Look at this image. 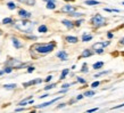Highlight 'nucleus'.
<instances>
[{"instance_id": "obj_1", "label": "nucleus", "mask_w": 124, "mask_h": 113, "mask_svg": "<svg viewBox=\"0 0 124 113\" xmlns=\"http://www.w3.org/2000/svg\"><path fill=\"white\" fill-rule=\"evenodd\" d=\"M15 26L17 27L19 31L24 32V33H31V32L33 31L34 23L30 22V21H26V19H23V21H21V22L16 23Z\"/></svg>"}, {"instance_id": "obj_2", "label": "nucleus", "mask_w": 124, "mask_h": 113, "mask_svg": "<svg viewBox=\"0 0 124 113\" xmlns=\"http://www.w3.org/2000/svg\"><path fill=\"white\" fill-rule=\"evenodd\" d=\"M37 52L40 54H48L55 49V43H46V45H37L35 46Z\"/></svg>"}, {"instance_id": "obj_3", "label": "nucleus", "mask_w": 124, "mask_h": 113, "mask_svg": "<svg viewBox=\"0 0 124 113\" xmlns=\"http://www.w3.org/2000/svg\"><path fill=\"white\" fill-rule=\"evenodd\" d=\"M91 24H92L94 27H101L106 24V19H105V17H102L100 14H97V15H94L93 17L91 18Z\"/></svg>"}, {"instance_id": "obj_4", "label": "nucleus", "mask_w": 124, "mask_h": 113, "mask_svg": "<svg viewBox=\"0 0 124 113\" xmlns=\"http://www.w3.org/2000/svg\"><path fill=\"white\" fill-rule=\"evenodd\" d=\"M108 45H109V41H107V42H97V43H94L93 45L92 48L96 50V53L97 54H101L102 52H104V48L107 47Z\"/></svg>"}, {"instance_id": "obj_5", "label": "nucleus", "mask_w": 124, "mask_h": 113, "mask_svg": "<svg viewBox=\"0 0 124 113\" xmlns=\"http://www.w3.org/2000/svg\"><path fill=\"white\" fill-rule=\"evenodd\" d=\"M18 15H19V17H22L23 19H29L31 17V13L30 11H26L25 9H19Z\"/></svg>"}, {"instance_id": "obj_6", "label": "nucleus", "mask_w": 124, "mask_h": 113, "mask_svg": "<svg viewBox=\"0 0 124 113\" xmlns=\"http://www.w3.org/2000/svg\"><path fill=\"white\" fill-rule=\"evenodd\" d=\"M62 11L71 14V13H73V11H75V7H73V6H71V5H65L64 7L62 8Z\"/></svg>"}, {"instance_id": "obj_7", "label": "nucleus", "mask_w": 124, "mask_h": 113, "mask_svg": "<svg viewBox=\"0 0 124 113\" xmlns=\"http://www.w3.org/2000/svg\"><path fill=\"white\" fill-rule=\"evenodd\" d=\"M63 97V96H59V97L55 98V99H53V101H50V102H47V103H43V104H41V105H38V109H43V107H47V106H49L50 104H53V103L57 102L58 99H60V98Z\"/></svg>"}, {"instance_id": "obj_8", "label": "nucleus", "mask_w": 124, "mask_h": 113, "mask_svg": "<svg viewBox=\"0 0 124 113\" xmlns=\"http://www.w3.org/2000/svg\"><path fill=\"white\" fill-rule=\"evenodd\" d=\"M57 57H59V60H62V61H66L68 55L65 50H62V52H58V53H57Z\"/></svg>"}, {"instance_id": "obj_9", "label": "nucleus", "mask_w": 124, "mask_h": 113, "mask_svg": "<svg viewBox=\"0 0 124 113\" xmlns=\"http://www.w3.org/2000/svg\"><path fill=\"white\" fill-rule=\"evenodd\" d=\"M8 64H10L11 68H21L22 64H21V62H18L17 60H13L10 62H8Z\"/></svg>"}, {"instance_id": "obj_10", "label": "nucleus", "mask_w": 124, "mask_h": 113, "mask_svg": "<svg viewBox=\"0 0 124 113\" xmlns=\"http://www.w3.org/2000/svg\"><path fill=\"white\" fill-rule=\"evenodd\" d=\"M62 23H63V24H64L66 27H68V29L74 27V23H72L71 21H68V19H63V21H62Z\"/></svg>"}, {"instance_id": "obj_11", "label": "nucleus", "mask_w": 124, "mask_h": 113, "mask_svg": "<svg viewBox=\"0 0 124 113\" xmlns=\"http://www.w3.org/2000/svg\"><path fill=\"white\" fill-rule=\"evenodd\" d=\"M66 39V41L70 42V43H76L78 42V38L76 37H72V35H67V37L65 38Z\"/></svg>"}, {"instance_id": "obj_12", "label": "nucleus", "mask_w": 124, "mask_h": 113, "mask_svg": "<svg viewBox=\"0 0 124 113\" xmlns=\"http://www.w3.org/2000/svg\"><path fill=\"white\" fill-rule=\"evenodd\" d=\"M47 8H48V9H55V8H56L55 0H48V1H47Z\"/></svg>"}, {"instance_id": "obj_13", "label": "nucleus", "mask_w": 124, "mask_h": 113, "mask_svg": "<svg viewBox=\"0 0 124 113\" xmlns=\"http://www.w3.org/2000/svg\"><path fill=\"white\" fill-rule=\"evenodd\" d=\"M40 82H42V80L41 79H37V80H33V81H29V82L23 83V86L27 87V86H31V85H35V83H40Z\"/></svg>"}, {"instance_id": "obj_14", "label": "nucleus", "mask_w": 124, "mask_h": 113, "mask_svg": "<svg viewBox=\"0 0 124 113\" xmlns=\"http://www.w3.org/2000/svg\"><path fill=\"white\" fill-rule=\"evenodd\" d=\"M11 40H13V45L15 46V48H21V47H22V43L19 42L18 39H16V38H13Z\"/></svg>"}, {"instance_id": "obj_15", "label": "nucleus", "mask_w": 124, "mask_h": 113, "mask_svg": "<svg viewBox=\"0 0 124 113\" xmlns=\"http://www.w3.org/2000/svg\"><path fill=\"white\" fill-rule=\"evenodd\" d=\"M85 5H89V6H96V5H99V1H96V0H86Z\"/></svg>"}, {"instance_id": "obj_16", "label": "nucleus", "mask_w": 124, "mask_h": 113, "mask_svg": "<svg viewBox=\"0 0 124 113\" xmlns=\"http://www.w3.org/2000/svg\"><path fill=\"white\" fill-rule=\"evenodd\" d=\"M68 72H70V70L68 69H65V70H63V72H62V74H60V80H64L65 79V77L68 74Z\"/></svg>"}, {"instance_id": "obj_17", "label": "nucleus", "mask_w": 124, "mask_h": 113, "mask_svg": "<svg viewBox=\"0 0 124 113\" xmlns=\"http://www.w3.org/2000/svg\"><path fill=\"white\" fill-rule=\"evenodd\" d=\"M104 66V62H97L93 64V69L94 70H98V69H101Z\"/></svg>"}, {"instance_id": "obj_18", "label": "nucleus", "mask_w": 124, "mask_h": 113, "mask_svg": "<svg viewBox=\"0 0 124 113\" xmlns=\"http://www.w3.org/2000/svg\"><path fill=\"white\" fill-rule=\"evenodd\" d=\"M90 40H92V35H88V34H83V37H82V41L86 42V41H90Z\"/></svg>"}, {"instance_id": "obj_19", "label": "nucleus", "mask_w": 124, "mask_h": 113, "mask_svg": "<svg viewBox=\"0 0 124 113\" xmlns=\"http://www.w3.org/2000/svg\"><path fill=\"white\" fill-rule=\"evenodd\" d=\"M92 55V53H91L89 49H85V50H83V53H82V57H89Z\"/></svg>"}, {"instance_id": "obj_20", "label": "nucleus", "mask_w": 124, "mask_h": 113, "mask_svg": "<svg viewBox=\"0 0 124 113\" xmlns=\"http://www.w3.org/2000/svg\"><path fill=\"white\" fill-rule=\"evenodd\" d=\"M38 30H39V32H40V33H46V32L48 31V29H47V26H46V25H40Z\"/></svg>"}, {"instance_id": "obj_21", "label": "nucleus", "mask_w": 124, "mask_h": 113, "mask_svg": "<svg viewBox=\"0 0 124 113\" xmlns=\"http://www.w3.org/2000/svg\"><path fill=\"white\" fill-rule=\"evenodd\" d=\"M16 87H17V86H16L15 83H11V85H5L4 88H5V89H15Z\"/></svg>"}, {"instance_id": "obj_22", "label": "nucleus", "mask_w": 124, "mask_h": 113, "mask_svg": "<svg viewBox=\"0 0 124 113\" xmlns=\"http://www.w3.org/2000/svg\"><path fill=\"white\" fill-rule=\"evenodd\" d=\"M94 95V91L93 90H88L84 93V95L83 96H86V97H90V96H93Z\"/></svg>"}, {"instance_id": "obj_23", "label": "nucleus", "mask_w": 124, "mask_h": 113, "mask_svg": "<svg viewBox=\"0 0 124 113\" xmlns=\"http://www.w3.org/2000/svg\"><path fill=\"white\" fill-rule=\"evenodd\" d=\"M70 15L73 16V17H80V16H82L83 14H82V13H75V11H73V13H71Z\"/></svg>"}, {"instance_id": "obj_24", "label": "nucleus", "mask_w": 124, "mask_h": 113, "mask_svg": "<svg viewBox=\"0 0 124 113\" xmlns=\"http://www.w3.org/2000/svg\"><path fill=\"white\" fill-rule=\"evenodd\" d=\"M7 6H8V8H9V9H11V10H13V9H15V8H16V5L14 4V2H8Z\"/></svg>"}, {"instance_id": "obj_25", "label": "nucleus", "mask_w": 124, "mask_h": 113, "mask_svg": "<svg viewBox=\"0 0 124 113\" xmlns=\"http://www.w3.org/2000/svg\"><path fill=\"white\" fill-rule=\"evenodd\" d=\"M11 22H13V19L9 18V17H7V18H4V19H2V23H4V24H9V23H11Z\"/></svg>"}, {"instance_id": "obj_26", "label": "nucleus", "mask_w": 124, "mask_h": 113, "mask_svg": "<svg viewBox=\"0 0 124 113\" xmlns=\"http://www.w3.org/2000/svg\"><path fill=\"white\" fill-rule=\"evenodd\" d=\"M4 71H5V73H10V72L13 71V68H11V66H7V68L4 69Z\"/></svg>"}, {"instance_id": "obj_27", "label": "nucleus", "mask_w": 124, "mask_h": 113, "mask_svg": "<svg viewBox=\"0 0 124 113\" xmlns=\"http://www.w3.org/2000/svg\"><path fill=\"white\" fill-rule=\"evenodd\" d=\"M56 86L55 83H51V85H48L47 87H45V90H49V89H51V88H54V87Z\"/></svg>"}, {"instance_id": "obj_28", "label": "nucleus", "mask_w": 124, "mask_h": 113, "mask_svg": "<svg viewBox=\"0 0 124 113\" xmlns=\"http://www.w3.org/2000/svg\"><path fill=\"white\" fill-rule=\"evenodd\" d=\"M82 22H83V19H79V21H76V22L74 23V26H80V25L82 24Z\"/></svg>"}, {"instance_id": "obj_29", "label": "nucleus", "mask_w": 124, "mask_h": 113, "mask_svg": "<svg viewBox=\"0 0 124 113\" xmlns=\"http://www.w3.org/2000/svg\"><path fill=\"white\" fill-rule=\"evenodd\" d=\"M110 71H102V72H100V73H98V74H96L94 75V78H98L99 75H102V74H106V73H109Z\"/></svg>"}, {"instance_id": "obj_30", "label": "nucleus", "mask_w": 124, "mask_h": 113, "mask_svg": "<svg viewBox=\"0 0 124 113\" xmlns=\"http://www.w3.org/2000/svg\"><path fill=\"white\" fill-rule=\"evenodd\" d=\"M82 72H88V65L86 64H83V66H82V70H81Z\"/></svg>"}, {"instance_id": "obj_31", "label": "nucleus", "mask_w": 124, "mask_h": 113, "mask_svg": "<svg viewBox=\"0 0 124 113\" xmlns=\"http://www.w3.org/2000/svg\"><path fill=\"white\" fill-rule=\"evenodd\" d=\"M26 4H29L30 6H34L35 2H34V0H26Z\"/></svg>"}, {"instance_id": "obj_32", "label": "nucleus", "mask_w": 124, "mask_h": 113, "mask_svg": "<svg viewBox=\"0 0 124 113\" xmlns=\"http://www.w3.org/2000/svg\"><path fill=\"white\" fill-rule=\"evenodd\" d=\"M99 83H100L99 81H96V82H93L92 85H91V87H92V88H96V87L99 86Z\"/></svg>"}, {"instance_id": "obj_33", "label": "nucleus", "mask_w": 124, "mask_h": 113, "mask_svg": "<svg viewBox=\"0 0 124 113\" xmlns=\"http://www.w3.org/2000/svg\"><path fill=\"white\" fill-rule=\"evenodd\" d=\"M78 81H79L80 83H85V80L82 79V78H80V77H78Z\"/></svg>"}, {"instance_id": "obj_34", "label": "nucleus", "mask_w": 124, "mask_h": 113, "mask_svg": "<svg viewBox=\"0 0 124 113\" xmlns=\"http://www.w3.org/2000/svg\"><path fill=\"white\" fill-rule=\"evenodd\" d=\"M33 71H34L33 66H29V68H27V72H29V73H31V72H33Z\"/></svg>"}, {"instance_id": "obj_35", "label": "nucleus", "mask_w": 124, "mask_h": 113, "mask_svg": "<svg viewBox=\"0 0 124 113\" xmlns=\"http://www.w3.org/2000/svg\"><path fill=\"white\" fill-rule=\"evenodd\" d=\"M51 79H53V77H51V75H48V77L46 78V82H49Z\"/></svg>"}, {"instance_id": "obj_36", "label": "nucleus", "mask_w": 124, "mask_h": 113, "mask_svg": "<svg viewBox=\"0 0 124 113\" xmlns=\"http://www.w3.org/2000/svg\"><path fill=\"white\" fill-rule=\"evenodd\" d=\"M63 88H65V89H68V87H70V83H64V85H63Z\"/></svg>"}, {"instance_id": "obj_37", "label": "nucleus", "mask_w": 124, "mask_h": 113, "mask_svg": "<svg viewBox=\"0 0 124 113\" xmlns=\"http://www.w3.org/2000/svg\"><path fill=\"white\" fill-rule=\"evenodd\" d=\"M96 111H98V107H96V109H91V110H89L88 112H96Z\"/></svg>"}, {"instance_id": "obj_38", "label": "nucleus", "mask_w": 124, "mask_h": 113, "mask_svg": "<svg viewBox=\"0 0 124 113\" xmlns=\"http://www.w3.org/2000/svg\"><path fill=\"white\" fill-rule=\"evenodd\" d=\"M107 37H108V39H112V38H113V33H108Z\"/></svg>"}, {"instance_id": "obj_39", "label": "nucleus", "mask_w": 124, "mask_h": 113, "mask_svg": "<svg viewBox=\"0 0 124 113\" xmlns=\"http://www.w3.org/2000/svg\"><path fill=\"white\" fill-rule=\"evenodd\" d=\"M83 98V95H79V96H78V97H76V99H78V101H79V99H82Z\"/></svg>"}, {"instance_id": "obj_40", "label": "nucleus", "mask_w": 124, "mask_h": 113, "mask_svg": "<svg viewBox=\"0 0 124 113\" xmlns=\"http://www.w3.org/2000/svg\"><path fill=\"white\" fill-rule=\"evenodd\" d=\"M120 45H124V38H123V39H121V41H120Z\"/></svg>"}, {"instance_id": "obj_41", "label": "nucleus", "mask_w": 124, "mask_h": 113, "mask_svg": "<svg viewBox=\"0 0 124 113\" xmlns=\"http://www.w3.org/2000/svg\"><path fill=\"white\" fill-rule=\"evenodd\" d=\"M4 73H5V71H4V70H2V71H0V75H2V74H4Z\"/></svg>"}, {"instance_id": "obj_42", "label": "nucleus", "mask_w": 124, "mask_h": 113, "mask_svg": "<svg viewBox=\"0 0 124 113\" xmlns=\"http://www.w3.org/2000/svg\"><path fill=\"white\" fill-rule=\"evenodd\" d=\"M19 2H26V0H18Z\"/></svg>"}, {"instance_id": "obj_43", "label": "nucleus", "mask_w": 124, "mask_h": 113, "mask_svg": "<svg viewBox=\"0 0 124 113\" xmlns=\"http://www.w3.org/2000/svg\"><path fill=\"white\" fill-rule=\"evenodd\" d=\"M65 1H72V0H65Z\"/></svg>"}, {"instance_id": "obj_44", "label": "nucleus", "mask_w": 124, "mask_h": 113, "mask_svg": "<svg viewBox=\"0 0 124 113\" xmlns=\"http://www.w3.org/2000/svg\"><path fill=\"white\" fill-rule=\"evenodd\" d=\"M122 5H124V1H123V4H122Z\"/></svg>"}]
</instances>
